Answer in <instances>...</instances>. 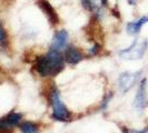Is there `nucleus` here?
<instances>
[{
    "mask_svg": "<svg viewBox=\"0 0 148 133\" xmlns=\"http://www.w3.org/2000/svg\"><path fill=\"white\" fill-rule=\"evenodd\" d=\"M39 6L41 8V10L45 12V15L47 16V18L49 19V21L51 22L52 24H57L59 22V18L56 14L55 9L51 7V5L47 1V0H39Z\"/></svg>",
    "mask_w": 148,
    "mask_h": 133,
    "instance_id": "obj_8",
    "label": "nucleus"
},
{
    "mask_svg": "<svg viewBox=\"0 0 148 133\" xmlns=\"http://www.w3.org/2000/svg\"><path fill=\"white\" fill-rule=\"evenodd\" d=\"M34 66L41 77H55L64 70L65 57L58 50L50 49L45 56L36 58Z\"/></svg>",
    "mask_w": 148,
    "mask_h": 133,
    "instance_id": "obj_1",
    "label": "nucleus"
},
{
    "mask_svg": "<svg viewBox=\"0 0 148 133\" xmlns=\"http://www.w3.org/2000/svg\"><path fill=\"white\" fill-rule=\"evenodd\" d=\"M84 59V54L75 47H67L65 52V61L70 64H77Z\"/></svg>",
    "mask_w": 148,
    "mask_h": 133,
    "instance_id": "obj_9",
    "label": "nucleus"
},
{
    "mask_svg": "<svg viewBox=\"0 0 148 133\" xmlns=\"http://www.w3.org/2000/svg\"><path fill=\"white\" fill-rule=\"evenodd\" d=\"M141 71H137V72H125L121 73L118 79L119 88L121 90V92H127L130 89L133 88L136 84V82L139 80L140 78Z\"/></svg>",
    "mask_w": 148,
    "mask_h": 133,
    "instance_id": "obj_5",
    "label": "nucleus"
},
{
    "mask_svg": "<svg viewBox=\"0 0 148 133\" xmlns=\"http://www.w3.org/2000/svg\"><path fill=\"white\" fill-rule=\"evenodd\" d=\"M22 114L12 112L8 115L0 119V133H9L14 130L16 126H18L21 121Z\"/></svg>",
    "mask_w": 148,
    "mask_h": 133,
    "instance_id": "obj_4",
    "label": "nucleus"
},
{
    "mask_svg": "<svg viewBox=\"0 0 148 133\" xmlns=\"http://www.w3.org/2000/svg\"><path fill=\"white\" fill-rule=\"evenodd\" d=\"M148 22V16H144V17H140L139 19L135 20V21L129 22L127 24V32L129 35H138L140 32L141 28L146 24Z\"/></svg>",
    "mask_w": 148,
    "mask_h": 133,
    "instance_id": "obj_10",
    "label": "nucleus"
},
{
    "mask_svg": "<svg viewBox=\"0 0 148 133\" xmlns=\"http://www.w3.org/2000/svg\"><path fill=\"white\" fill-rule=\"evenodd\" d=\"M89 51H90V54H91V56H96V54H98V52L100 51V44L95 43Z\"/></svg>",
    "mask_w": 148,
    "mask_h": 133,
    "instance_id": "obj_14",
    "label": "nucleus"
},
{
    "mask_svg": "<svg viewBox=\"0 0 148 133\" xmlns=\"http://www.w3.org/2000/svg\"><path fill=\"white\" fill-rule=\"evenodd\" d=\"M68 39H69V36L67 33V31L65 30H59L58 32L55 33V36L52 38L51 41V49L53 50H62L65 49L68 44Z\"/></svg>",
    "mask_w": 148,
    "mask_h": 133,
    "instance_id": "obj_7",
    "label": "nucleus"
},
{
    "mask_svg": "<svg viewBox=\"0 0 148 133\" xmlns=\"http://www.w3.org/2000/svg\"><path fill=\"white\" fill-rule=\"evenodd\" d=\"M8 45V36L6 30L3 28L2 23L0 21V48L2 49H6Z\"/></svg>",
    "mask_w": 148,
    "mask_h": 133,
    "instance_id": "obj_12",
    "label": "nucleus"
},
{
    "mask_svg": "<svg viewBox=\"0 0 148 133\" xmlns=\"http://www.w3.org/2000/svg\"><path fill=\"white\" fill-rule=\"evenodd\" d=\"M101 2H103V6H107L108 5V0H101Z\"/></svg>",
    "mask_w": 148,
    "mask_h": 133,
    "instance_id": "obj_17",
    "label": "nucleus"
},
{
    "mask_svg": "<svg viewBox=\"0 0 148 133\" xmlns=\"http://www.w3.org/2000/svg\"><path fill=\"white\" fill-rule=\"evenodd\" d=\"M121 131H123V133H148V128H145L143 130H129L125 126H123Z\"/></svg>",
    "mask_w": 148,
    "mask_h": 133,
    "instance_id": "obj_13",
    "label": "nucleus"
},
{
    "mask_svg": "<svg viewBox=\"0 0 148 133\" xmlns=\"http://www.w3.org/2000/svg\"><path fill=\"white\" fill-rule=\"evenodd\" d=\"M20 131L21 133H39V129L37 124L26 121L20 126Z\"/></svg>",
    "mask_w": 148,
    "mask_h": 133,
    "instance_id": "obj_11",
    "label": "nucleus"
},
{
    "mask_svg": "<svg viewBox=\"0 0 148 133\" xmlns=\"http://www.w3.org/2000/svg\"><path fill=\"white\" fill-rule=\"evenodd\" d=\"M82 3L86 9L90 10V0H82Z\"/></svg>",
    "mask_w": 148,
    "mask_h": 133,
    "instance_id": "obj_15",
    "label": "nucleus"
},
{
    "mask_svg": "<svg viewBox=\"0 0 148 133\" xmlns=\"http://www.w3.org/2000/svg\"><path fill=\"white\" fill-rule=\"evenodd\" d=\"M134 105L139 110H143L147 105V80L146 79L141 80L134 100Z\"/></svg>",
    "mask_w": 148,
    "mask_h": 133,
    "instance_id": "obj_6",
    "label": "nucleus"
},
{
    "mask_svg": "<svg viewBox=\"0 0 148 133\" xmlns=\"http://www.w3.org/2000/svg\"><path fill=\"white\" fill-rule=\"evenodd\" d=\"M127 1H128V2H129V5H132V6H134V5L136 3V1H135V0H127Z\"/></svg>",
    "mask_w": 148,
    "mask_h": 133,
    "instance_id": "obj_16",
    "label": "nucleus"
},
{
    "mask_svg": "<svg viewBox=\"0 0 148 133\" xmlns=\"http://www.w3.org/2000/svg\"><path fill=\"white\" fill-rule=\"evenodd\" d=\"M147 41L146 40H139L136 39L130 47L121 50L119 52V56L121 59L125 60H138L141 59L147 50Z\"/></svg>",
    "mask_w": 148,
    "mask_h": 133,
    "instance_id": "obj_3",
    "label": "nucleus"
},
{
    "mask_svg": "<svg viewBox=\"0 0 148 133\" xmlns=\"http://www.w3.org/2000/svg\"><path fill=\"white\" fill-rule=\"evenodd\" d=\"M49 100L52 107V119L57 121H69L70 112L60 100L59 91L55 86H52L49 91Z\"/></svg>",
    "mask_w": 148,
    "mask_h": 133,
    "instance_id": "obj_2",
    "label": "nucleus"
}]
</instances>
